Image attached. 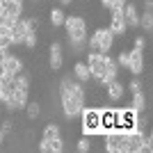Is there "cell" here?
Wrapping results in <instances>:
<instances>
[{"mask_svg": "<svg viewBox=\"0 0 153 153\" xmlns=\"http://www.w3.org/2000/svg\"><path fill=\"white\" fill-rule=\"evenodd\" d=\"M105 96H108V101H112V103H119L126 96V85L123 82H119V80H112V82L105 87Z\"/></svg>", "mask_w": 153, "mask_h": 153, "instance_id": "14", "label": "cell"}, {"mask_svg": "<svg viewBox=\"0 0 153 153\" xmlns=\"http://www.w3.org/2000/svg\"><path fill=\"white\" fill-rule=\"evenodd\" d=\"M144 89V85H142V80H140V76H135L130 82L126 85V91H130V94H137V91H142Z\"/></svg>", "mask_w": 153, "mask_h": 153, "instance_id": "24", "label": "cell"}, {"mask_svg": "<svg viewBox=\"0 0 153 153\" xmlns=\"http://www.w3.org/2000/svg\"><path fill=\"white\" fill-rule=\"evenodd\" d=\"M14 82H16V89H30V85H32V76L27 73L25 69L19 71L16 76H14Z\"/></svg>", "mask_w": 153, "mask_h": 153, "instance_id": "19", "label": "cell"}, {"mask_svg": "<svg viewBox=\"0 0 153 153\" xmlns=\"http://www.w3.org/2000/svg\"><path fill=\"white\" fill-rule=\"evenodd\" d=\"M78 151H80V153H87V151H89V149H91V137H87V135H85V137H80V140H78Z\"/></svg>", "mask_w": 153, "mask_h": 153, "instance_id": "27", "label": "cell"}, {"mask_svg": "<svg viewBox=\"0 0 153 153\" xmlns=\"http://www.w3.org/2000/svg\"><path fill=\"white\" fill-rule=\"evenodd\" d=\"M62 7H69V5H73V0H57Z\"/></svg>", "mask_w": 153, "mask_h": 153, "instance_id": "33", "label": "cell"}, {"mask_svg": "<svg viewBox=\"0 0 153 153\" xmlns=\"http://www.w3.org/2000/svg\"><path fill=\"white\" fill-rule=\"evenodd\" d=\"M27 101H30V98H27V89H14V94L9 96L2 105L7 108V112H19V110L25 108Z\"/></svg>", "mask_w": 153, "mask_h": 153, "instance_id": "9", "label": "cell"}, {"mask_svg": "<svg viewBox=\"0 0 153 153\" xmlns=\"http://www.w3.org/2000/svg\"><path fill=\"white\" fill-rule=\"evenodd\" d=\"M103 9H112V7H119V5H126V0H101Z\"/></svg>", "mask_w": 153, "mask_h": 153, "instance_id": "29", "label": "cell"}, {"mask_svg": "<svg viewBox=\"0 0 153 153\" xmlns=\"http://www.w3.org/2000/svg\"><path fill=\"white\" fill-rule=\"evenodd\" d=\"M19 19H14V16H9V14H5V12H0V25H7V27H12L14 23H16Z\"/></svg>", "mask_w": 153, "mask_h": 153, "instance_id": "28", "label": "cell"}, {"mask_svg": "<svg viewBox=\"0 0 153 153\" xmlns=\"http://www.w3.org/2000/svg\"><path fill=\"white\" fill-rule=\"evenodd\" d=\"M133 76H142L144 73V51H137L133 48L130 51V59H128V66H126Z\"/></svg>", "mask_w": 153, "mask_h": 153, "instance_id": "12", "label": "cell"}, {"mask_svg": "<svg viewBox=\"0 0 153 153\" xmlns=\"http://www.w3.org/2000/svg\"><path fill=\"white\" fill-rule=\"evenodd\" d=\"M126 108H130L133 112H144V108H146V96H144V89L137 91V94H133V103L126 105Z\"/></svg>", "mask_w": 153, "mask_h": 153, "instance_id": "20", "label": "cell"}, {"mask_svg": "<svg viewBox=\"0 0 153 153\" xmlns=\"http://www.w3.org/2000/svg\"><path fill=\"white\" fill-rule=\"evenodd\" d=\"M23 110H25V114H27V119H30V121H34V119L41 114V105H39L37 101H27Z\"/></svg>", "mask_w": 153, "mask_h": 153, "instance_id": "22", "label": "cell"}, {"mask_svg": "<svg viewBox=\"0 0 153 153\" xmlns=\"http://www.w3.org/2000/svg\"><path fill=\"white\" fill-rule=\"evenodd\" d=\"M108 55L110 53H96V51H89L87 53V66H89V73H91V80L98 82L108 69Z\"/></svg>", "mask_w": 153, "mask_h": 153, "instance_id": "5", "label": "cell"}, {"mask_svg": "<svg viewBox=\"0 0 153 153\" xmlns=\"http://www.w3.org/2000/svg\"><path fill=\"white\" fill-rule=\"evenodd\" d=\"M140 27H144L146 32H151V30H153V14H151V12L140 14Z\"/></svg>", "mask_w": 153, "mask_h": 153, "instance_id": "23", "label": "cell"}, {"mask_svg": "<svg viewBox=\"0 0 153 153\" xmlns=\"http://www.w3.org/2000/svg\"><path fill=\"white\" fill-rule=\"evenodd\" d=\"M144 5H146V12H151V7H153V0H144Z\"/></svg>", "mask_w": 153, "mask_h": 153, "instance_id": "34", "label": "cell"}, {"mask_svg": "<svg viewBox=\"0 0 153 153\" xmlns=\"http://www.w3.org/2000/svg\"><path fill=\"white\" fill-rule=\"evenodd\" d=\"M41 137H46V140H55V137H62V130H59V123L51 121L44 126V133H41Z\"/></svg>", "mask_w": 153, "mask_h": 153, "instance_id": "21", "label": "cell"}, {"mask_svg": "<svg viewBox=\"0 0 153 153\" xmlns=\"http://www.w3.org/2000/svg\"><path fill=\"white\" fill-rule=\"evenodd\" d=\"M82 135L87 137H103L105 128L101 126V110L98 108H82Z\"/></svg>", "mask_w": 153, "mask_h": 153, "instance_id": "2", "label": "cell"}, {"mask_svg": "<svg viewBox=\"0 0 153 153\" xmlns=\"http://www.w3.org/2000/svg\"><path fill=\"white\" fill-rule=\"evenodd\" d=\"M37 44H39V37H37V32H27L25 34V39H23V46L25 48H37Z\"/></svg>", "mask_w": 153, "mask_h": 153, "instance_id": "25", "label": "cell"}, {"mask_svg": "<svg viewBox=\"0 0 153 153\" xmlns=\"http://www.w3.org/2000/svg\"><path fill=\"white\" fill-rule=\"evenodd\" d=\"M48 66L51 71H59L64 66V48L59 41H53L48 46Z\"/></svg>", "mask_w": 153, "mask_h": 153, "instance_id": "8", "label": "cell"}, {"mask_svg": "<svg viewBox=\"0 0 153 153\" xmlns=\"http://www.w3.org/2000/svg\"><path fill=\"white\" fill-rule=\"evenodd\" d=\"M73 78H76V80H80L82 85H87V82L91 80V73H89L87 62H76V64H73Z\"/></svg>", "mask_w": 153, "mask_h": 153, "instance_id": "17", "label": "cell"}, {"mask_svg": "<svg viewBox=\"0 0 153 153\" xmlns=\"http://www.w3.org/2000/svg\"><path fill=\"white\" fill-rule=\"evenodd\" d=\"M123 21H126V27L128 30H135V27H140V9L135 2H128L123 5Z\"/></svg>", "mask_w": 153, "mask_h": 153, "instance_id": "10", "label": "cell"}, {"mask_svg": "<svg viewBox=\"0 0 153 153\" xmlns=\"http://www.w3.org/2000/svg\"><path fill=\"white\" fill-rule=\"evenodd\" d=\"M2 12L14 16V19H21L23 12H25V2L23 0H5L2 2Z\"/></svg>", "mask_w": 153, "mask_h": 153, "instance_id": "16", "label": "cell"}, {"mask_svg": "<svg viewBox=\"0 0 153 153\" xmlns=\"http://www.w3.org/2000/svg\"><path fill=\"white\" fill-rule=\"evenodd\" d=\"M103 146L108 153H128V135L126 130H108L103 135Z\"/></svg>", "mask_w": 153, "mask_h": 153, "instance_id": "4", "label": "cell"}, {"mask_svg": "<svg viewBox=\"0 0 153 153\" xmlns=\"http://www.w3.org/2000/svg\"><path fill=\"white\" fill-rule=\"evenodd\" d=\"M114 41H117V37L108 27H96L91 32V37H87V48L96 51V53H110L114 48Z\"/></svg>", "mask_w": 153, "mask_h": 153, "instance_id": "3", "label": "cell"}, {"mask_svg": "<svg viewBox=\"0 0 153 153\" xmlns=\"http://www.w3.org/2000/svg\"><path fill=\"white\" fill-rule=\"evenodd\" d=\"M0 128H2L5 133H12V130H14V121H12V119H5V121H2V126H0Z\"/></svg>", "mask_w": 153, "mask_h": 153, "instance_id": "32", "label": "cell"}, {"mask_svg": "<svg viewBox=\"0 0 153 153\" xmlns=\"http://www.w3.org/2000/svg\"><path fill=\"white\" fill-rule=\"evenodd\" d=\"M114 59H117V64H119V69H126V66H128V59H130V51H128V48H123V51L119 53Z\"/></svg>", "mask_w": 153, "mask_h": 153, "instance_id": "26", "label": "cell"}, {"mask_svg": "<svg viewBox=\"0 0 153 153\" xmlns=\"http://www.w3.org/2000/svg\"><path fill=\"white\" fill-rule=\"evenodd\" d=\"M59 103H62V112H64L66 119L80 117V112H82V108H85V101H78L76 96L66 94V91H59Z\"/></svg>", "mask_w": 153, "mask_h": 153, "instance_id": "6", "label": "cell"}, {"mask_svg": "<svg viewBox=\"0 0 153 153\" xmlns=\"http://www.w3.org/2000/svg\"><path fill=\"white\" fill-rule=\"evenodd\" d=\"M16 89V82H14V76L9 73H0V103H5L9 96Z\"/></svg>", "mask_w": 153, "mask_h": 153, "instance_id": "15", "label": "cell"}, {"mask_svg": "<svg viewBox=\"0 0 153 153\" xmlns=\"http://www.w3.org/2000/svg\"><path fill=\"white\" fill-rule=\"evenodd\" d=\"M5 135H7V133L2 130V128H0V146H2V142H5Z\"/></svg>", "mask_w": 153, "mask_h": 153, "instance_id": "35", "label": "cell"}, {"mask_svg": "<svg viewBox=\"0 0 153 153\" xmlns=\"http://www.w3.org/2000/svg\"><path fill=\"white\" fill-rule=\"evenodd\" d=\"M153 151V137L151 135H146L144 137V146H142V153H151Z\"/></svg>", "mask_w": 153, "mask_h": 153, "instance_id": "31", "label": "cell"}, {"mask_svg": "<svg viewBox=\"0 0 153 153\" xmlns=\"http://www.w3.org/2000/svg\"><path fill=\"white\" fill-rule=\"evenodd\" d=\"M126 135H128V153H142V146H144V130L130 128V130H126Z\"/></svg>", "mask_w": 153, "mask_h": 153, "instance_id": "11", "label": "cell"}, {"mask_svg": "<svg viewBox=\"0 0 153 153\" xmlns=\"http://www.w3.org/2000/svg\"><path fill=\"white\" fill-rule=\"evenodd\" d=\"M7 53H9V51H5V48H0V59H2V57H5V55H7Z\"/></svg>", "mask_w": 153, "mask_h": 153, "instance_id": "36", "label": "cell"}, {"mask_svg": "<svg viewBox=\"0 0 153 153\" xmlns=\"http://www.w3.org/2000/svg\"><path fill=\"white\" fill-rule=\"evenodd\" d=\"M19 71H23V59L14 53H7L5 57L0 59V73H9V76H16Z\"/></svg>", "mask_w": 153, "mask_h": 153, "instance_id": "7", "label": "cell"}, {"mask_svg": "<svg viewBox=\"0 0 153 153\" xmlns=\"http://www.w3.org/2000/svg\"><path fill=\"white\" fill-rule=\"evenodd\" d=\"M135 48H137V51H144V48H146V37H144V34H137V37H135Z\"/></svg>", "mask_w": 153, "mask_h": 153, "instance_id": "30", "label": "cell"}, {"mask_svg": "<svg viewBox=\"0 0 153 153\" xmlns=\"http://www.w3.org/2000/svg\"><path fill=\"white\" fill-rule=\"evenodd\" d=\"M64 30H66V41H69L73 53H85L87 51V21L82 16H66L64 19Z\"/></svg>", "mask_w": 153, "mask_h": 153, "instance_id": "1", "label": "cell"}, {"mask_svg": "<svg viewBox=\"0 0 153 153\" xmlns=\"http://www.w3.org/2000/svg\"><path fill=\"white\" fill-rule=\"evenodd\" d=\"M64 19H66V14H64L62 7H53L51 12H48V23H51L53 27H62Z\"/></svg>", "mask_w": 153, "mask_h": 153, "instance_id": "18", "label": "cell"}, {"mask_svg": "<svg viewBox=\"0 0 153 153\" xmlns=\"http://www.w3.org/2000/svg\"><path fill=\"white\" fill-rule=\"evenodd\" d=\"M37 149L41 153H62L66 146H64L62 137H55V140H46V137H41V142L37 144Z\"/></svg>", "mask_w": 153, "mask_h": 153, "instance_id": "13", "label": "cell"}]
</instances>
